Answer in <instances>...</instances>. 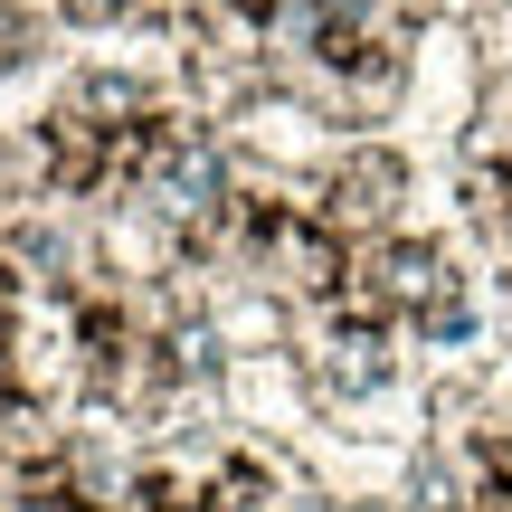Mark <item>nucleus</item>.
Wrapping results in <instances>:
<instances>
[{
  "label": "nucleus",
  "instance_id": "f257e3e1",
  "mask_svg": "<svg viewBox=\"0 0 512 512\" xmlns=\"http://www.w3.org/2000/svg\"><path fill=\"white\" fill-rule=\"evenodd\" d=\"M408 190H418V162L389 133H332V152L313 162V219L361 247L408 219Z\"/></svg>",
  "mask_w": 512,
  "mask_h": 512
},
{
  "label": "nucleus",
  "instance_id": "f03ea898",
  "mask_svg": "<svg viewBox=\"0 0 512 512\" xmlns=\"http://www.w3.org/2000/svg\"><path fill=\"white\" fill-rule=\"evenodd\" d=\"M48 29H57V19L38 10V0H0V86L38 67V48H48Z\"/></svg>",
  "mask_w": 512,
  "mask_h": 512
}]
</instances>
